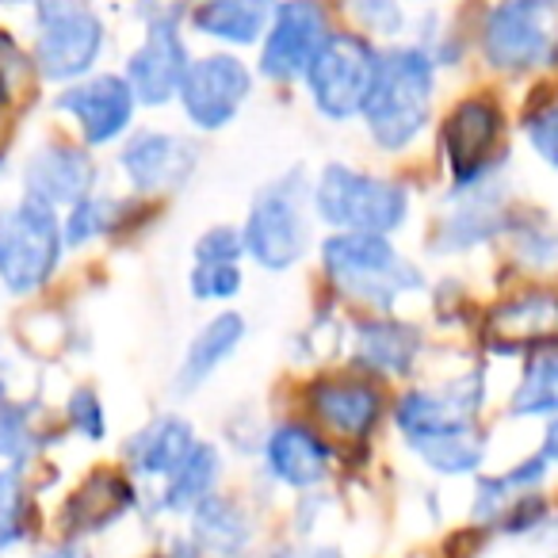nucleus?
I'll use <instances>...</instances> for the list:
<instances>
[{
    "mask_svg": "<svg viewBox=\"0 0 558 558\" xmlns=\"http://www.w3.org/2000/svg\"><path fill=\"white\" fill-rule=\"evenodd\" d=\"M433 93L436 65L425 50H383L379 62H375L372 88L364 96V108H360L375 146L390 149V154L413 146L428 126V116H433Z\"/></svg>",
    "mask_w": 558,
    "mask_h": 558,
    "instance_id": "nucleus-1",
    "label": "nucleus"
},
{
    "mask_svg": "<svg viewBox=\"0 0 558 558\" xmlns=\"http://www.w3.org/2000/svg\"><path fill=\"white\" fill-rule=\"evenodd\" d=\"M322 264L341 295L372 311H390L402 295L425 288L417 264L405 260L383 233H333L322 245Z\"/></svg>",
    "mask_w": 558,
    "mask_h": 558,
    "instance_id": "nucleus-2",
    "label": "nucleus"
},
{
    "mask_svg": "<svg viewBox=\"0 0 558 558\" xmlns=\"http://www.w3.org/2000/svg\"><path fill=\"white\" fill-rule=\"evenodd\" d=\"M314 215L333 233H398L410 218V192L398 180L372 177L352 165H326L314 180Z\"/></svg>",
    "mask_w": 558,
    "mask_h": 558,
    "instance_id": "nucleus-3",
    "label": "nucleus"
},
{
    "mask_svg": "<svg viewBox=\"0 0 558 558\" xmlns=\"http://www.w3.org/2000/svg\"><path fill=\"white\" fill-rule=\"evenodd\" d=\"M245 256H253L264 271H288L311 248V184L303 169H291L264 184L248 203Z\"/></svg>",
    "mask_w": 558,
    "mask_h": 558,
    "instance_id": "nucleus-4",
    "label": "nucleus"
},
{
    "mask_svg": "<svg viewBox=\"0 0 558 558\" xmlns=\"http://www.w3.org/2000/svg\"><path fill=\"white\" fill-rule=\"evenodd\" d=\"M65 256L62 218L54 207L24 195L0 210V288L9 295H35L54 279Z\"/></svg>",
    "mask_w": 558,
    "mask_h": 558,
    "instance_id": "nucleus-5",
    "label": "nucleus"
},
{
    "mask_svg": "<svg viewBox=\"0 0 558 558\" xmlns=\"http://www.w3.org/2000/svg\"><path fill=\"white\" fill-rule=\"evenodd\" d=\"M104 50V24L81 0H39L35 62L47 81H81Z\"/></svg>",
    "mask_w": 558,
    "mask_h": 558,
    "instance_id": "nucleus-6",
    "label": "nucleus"
},
{
    "mask_svg": "<svg viewBox=\"0 0 558 558\" xmlns=\"http://www.w3.org/2000/svg\"><path fill=\"white\" fill-rule=\"evenodd\" d=\"M375 62H379V54H375L367 39H360V35H329L326 47L314 54L311 70L303 73L314 108L326 119H333V123L360 116L375 77Z\"/></svg>",
    "mask_w": 558,
    "mask_h": 558,
    "instance_id": "nucleus-7",
    "label": "nucleus"
},
{
    "mask_svg": "<svg viewBox=\"0 0 558 558\" xmlns=\"http://www.w3.org/2000/svg\"><path fill=\"white\" fill-rule=\"evenodd\" d=\"M482 50L494 70L524 73L555 62V27L539 0H501L482 27Z\"/></svg>",
    "mask_w": 558,
    "mask_h": 558,
    "instance_id": "nucleus-8",
    "label": "nucleus"
},
{
    "mask_svg": "<svg viewBox=\"0 0 558 558\" xmlns=\"http://www.w3.org/2000/svg\"><path fill=\"white\" fill-rule=\"evenodd\" d=\"M253 96V73L241 58L233 54H207L187 65L180 81V108L187 123L199 131H222L226 123L238 119L245 100Z\"/></svg>",
    "mask_w": 558,
    "mask_h": 558,
    "instance_id": "nucleus-9",
    "label": "nucleus"
},
{
    "mask_svg": "<svg viewBox=\"0 0 558 558\" xmlns=\"http://www.w3.org/2000/svg\"><path fill=\"white\" fill-rule=\"evenodd\" d=\"M329 20L318 0H283L271 12V24L264 32L260 73L271 81H295L311 70L314 54L326 47Z\"/></svg>",
    "mask_w": 558,
    "mask_h": 558,
    "instance_id": "nucleus-10",
    "label": "nucleus"
},
{
    "mask_svg": "<svg viewBox=\"0 0 558 558\" xmlns=\"http://www.w3.org/2000/svg\"><path fill=\"white\" fill-rule=\"evenodd\" d=\"M482 405V379L478 375H459V379L444 383V387H417L402 395L395 405V425L405 436V444H421L428 436L456 433V428L474 425Z\"/></svg>",
    "mask_w": 558,
    "mask_h": 558,
    "instance_id": "nucleus-11",
    "label": "nucleus"
},
{
    "mask_svg": "<svg viewBox=\"0 0 558 558\" xmlns=\"http://www.w3.org/2000/svg\"><path fill=\"white\" fill-rule=\"evenodd\" d=\"M134 104L138 100L119 73H96V77L73 81L58 96V111H65L77 123L85 146H111L123 138L134 123Z\"/></svg>",
    "mask_w": 558,
    "mask_h": 558,
    "instance_id": "nucleus-12",
    "label": "nucleus"
},
{
    "mask_svg": "<svg viewBox=\"0 0 558 558\" xmlns=\"http://www.w3.org/2000/svg\"><path fill=\"white\" fill-rule=\"evenodd\" d=\"M195 161H199L195 142L172 131H138L119 149V169L138 195L177 192L195 172Z\"/></svg>",
    "mask_w": 558,
    "mask_h": 558,
    "instance_id": "nucleus-13",
    "label": "nucleus"
},
{
    "mask_svg": "<svg viewBox=\"0 0 558 558\" xmlns=\"http://www.w3.org/2000/svg\"><path fill=\"white\" fill-rule=\"evenodd\" d=\"M497 142H501V111L489 100H466L444 123V154H448L456 187L489 180Z\"/></svg>",
    "mask_w": 558,
    "mask_h": 558,
    "instance_id": "nucleus-14",
    "label": "nucleus"
},
{
    "mask_svg": "<svg viewBox=\"0 0 558 558\" xmlns=\"http://www.w3.org/2000/svg\"><path fill=\"white\" fill-rule=\"evenodd\" d=\"M187 47L180 39L172 20H154L142 39V47L126 58V85H131L134 100L146 108H161L180 93V81L187 73Z\"/></svg>",
    "mask_w": 558,
    "mask_h": 558,
    "instance_id": "nucleus-15",
    "label": "nucleus"
},
{
    "mask_svg": "<svg viewBox=\"0 0 558 558\" xmlns=\"http://www.w3.org/2000/svg\"><path fill=\"white\" fill-rule=\"evenodd\" d=\"M486 341L494 352H547L558 349V291H524L486 318Z\"/></svg>",
    "mask_w": 558,
    "mask_h": 558,
    "instance_id": "nucleus-16",
    "label": "nucleus"
},
{
    "mask_svg": "<svg viewBox=\"0 0 558 558\" xmlns=\"http://www.w3.org/2000/svg\"><path fill=\"white\" fill-rule=\"evenodd\" d=\"M96 187V165L85 149L77 146H43L32 154L24 169V195L47 203L54 210H70L77 199L93 195Z\"/></svg>",
    "mask_w": 558,
    "mask_h": 558,
    "instance_id": "nucleus-17",
    "label": "nucleus"
},
{
    "mask_svg": "<svg viewBox=\"0 0 558 558\" xmlns=\"http://www.w3.org/2000/svg\"><path fill=\"white\" fill-rule=\"evenodd\" d=\"M311 410L322 425H329L337 436H367L383 413V390L372 379H352V375H322L311 390Z\"/></svg>",
    "mask_w": 558,
    "mask_h": 558,
    "instance_id": "nucleus-18",
    "label": "nucleus"
},
{
    "mask_svg": "<svg viewBox=\"0 0 558 558\" xmlns=\"http://www.w3.org/2000/svg\"><path fill=\"white\" fill-rule=\"evenodd\" d=\"M264 466L279 486L314 489L329 474V448L314 428L288 421V425L271 428L264 440Z\"/></svg>",
    "mask_w": 558,
    "mask_h": 558,
    "instance_id": "nucleus-19",
    "label": "nucleus"
},
{
    "mask_svg": "<svg viewBox=\"0 0 558 558\" xmlns=\"http://www.w3.org/2000/svg\"><path fill=\"white\" fill-rule=\"evenodd\" d=\"M245 333H248V326H245V318H241V314H233V311L215 314V318H210L207 326H203L199 333L187 341L184 356H180L172 390L184 398V395H195L199 387H207L210 375H215L218 367H222L226 360L241 349Z\"/></svg>",
    "mask_w": 558,
    "mask_h": 558,
    "instance_id": "nucleus-20",
    "label": "nucleus"
},
{
    "mask_svg": "<svg viewBox=\"0 0 558 558\" xmlns=\"http://www.w3.org/2000/svg\"><path fill=\"white\" fill-rule=\"evenodd\" d=\"M195 428L187 425L177 413H165V417H154L142 433L131 436L126 444V466H131L138 478H169L195 448Z\"/></svg>",
    "mask_w": 558,
    "mask_h": 558,
    "instance_id": "nucleus-21",
    "label": "nucleus"
},
{
    "mask_svg": "<svg viewBox=\"0 0 558 558\" xmlns=\"http://www.w3.org/2000/svg\"><path fill=\"white\" fill-rule=\"evenodd\" d=\"M421 352V333L410 322L364 318L356 326V360L375 375H405Z\"/></svg>",
    "mask_w": 558,
    "mask_h": 558,
    "instance_id": "nucleus-22",
    "label": "nucleus"
},
{
    "mask_svg": "<svg viewBox=\"0 0 558 558\" xmlns=\"http://www.w3.org/2000/svg\"><path fill=\"white\" fill-rule=\"evenodd\" d=\"M459 203L440 226V241L436 245L444 253H459V248H471V245H482L489 241L497 230L505 226V210H501V195L489 192L486 180L482 184H471V187H459Z\"/></svg>",
    "mask_w": 558,
    "mask_h": 558,
    "instance_id": "nucleus-23",
    "label": "nucleus"
},
{
    "mask_svg": "<svg viewBox=\"0 0 558 558\" xmlns=\"http://www.w3.org/2000/svg\"><path fill=\"white\" fill-rule=\"evenodd\" d=\"M276 12V0H203L195 9V27L210 39H222L230 47H248L264 39Z\"/></svg>",
    "mask_w": 558,
    "mask_h": 558,
    "instance_id": "nucleus-24",
    "label": "nucleus"
},
{
    "mask_svg": "<svg viewBox=\"0 0 558 558\" xmlns=\"http://www.w3.org/2000/svg\"><path fill=\"white\" fill-rule=\"evenodd\" d=\"M192 539L199 543V550H210L215 558H233L248 547L253 539V520L241 509L233 497L210 494L207 501H199L192 509Z\"/></svg>",
    "mask_w": 558,
    "mask_h": 558,
    "instance_id": "nucleus-25",
    "label": "nucleus"
},
{
    "mask_svg": "<svg viewBox=\"0 0 558 558\" xmlns=\"http://www.w3.org/2000/svg\"><path fill=\"white\" fill-rule=\"evenodd\" d=\"M218 478H222V456L215 444H195L192 456L165 478L161 509L165 512H192L199 501H207L215 494Z\"/></svg>",
    "mask_w": 558,
    "mask_h": 558,
    "instance_id": "nucleus-26",
    "label": "nucleus"
},
{
    "mask_svg": "<svg viewBox=\"0 0 558 558\" xmlns=\"http://www.w3.org/2000/svg\"><path fill=\"white\" fill-rule=\"evenodd\" d=\"M413 451H417L428 471L444 474V478H463V474H474L482 466V459H486V440H482L478 425H466V428H456V433L428 436V440L413 444Z\"/></svg>",
    "mask_w": 558,
    "mask_h": 558,
    "instance_id": "nucleus-27",
    "label": "nucleus"
},
{
    "mask_svg": "<svg viewBox=\"0 0 558 558\" xmlns=\"http://www.w3.org/2000/svg\"><path fill=\"white\" fill-rule=\"evenodd\" d=\"M512 417H558V349L532 352L509 402Z\"/></svg>",
    "mask_w": 558,
    "mask_h": 558,
    "instance_id": "nucleus-28",
    "label": "nucleus"
},
{
    "mask_svg": "<svg viewBox=\"0 0 558 558\" xmlns=\"http://www.w3.org/2000/svg\"><path fill=\"white\" fill-rule=\"evenodd\" d=\"M126 509H131V482H123L119 474H100V478H88L85 489L73 494L62 520H70L73 527H85V532H96V527L111 524Z\"/></svg>",
    "mask_w": 558,
    "mask_h": 558,
    "instance_id": "nucleus-29",
    "label": "nucleus"
},
{
    "mask_svg": "<svg viewBox=\"0 0 558 558\" xmlns=\"http://www.w3.org/2000/svg\"><path fill=\"white\" fill-rule=\"evenodd\" d=\"M126 218V203L116 199V195H85L77 199L62 218V233H65V245H88V241L104 238V233L119 230Z\"/></svg>",
    "mask_w": 558,
    "mask_h": 558,
    "instance_id": "nucleus-30",
    "label": "nucleus"
},
{
    "mask_svg": "<svg viewBox=\"0 0 558 558\" xmlns=\"http://www.w3.org/2000/svg\"><path fill=\"white\" fill-rule=\"evenodd\" d=\"M35 425H32V413L24 405H12V402H0V459L12 463V471H20V463L35 456Z\"/></svg>",
    "mask_w": 558,
    "mask_h": 558,
    "instance_id": "nucleus-31",
    "label": "nucleus"
},
{
    "mask_svg": "<svg viewBox=\"0 0 558 558\" xmlns=\"http://www.w3.org/2000/svg\"><path fill=\"white\" fill-rule=\"evenodd\" d=\"M27 535V494L20 471H0V550L16 547Z\"/></svg>",
    "mask_w": 558,
    "mask_h": 558,
    "instance_id": "nucleus-32",
    "label": "nucleus"
},
{
    "mask_svg": "<svg viewBox=\"0 0 558 558\" xmlns=\"http://www.w3.org/2000/svg\"><path fill=\"white\" fill-rule=\"evenodd\" d=\"M241 264H192L187 288L199 303H226V299L241 295Z\"/></svg>",
    "mask_w": 558,
    "mask_h": 558,
    "instance_id": "nucleus-33",
    "label": "nucleus"
},
{
    "mask_svg": "<svg viewBox=\"0 0 558 558\" xmlns=\"http://www.w3.org/2000/svg\"><path fill=\"white\" fill-rule=\"evenodd\" d=\"M245 256V238L233 226H210L195 241V264H241Z\"/></svg>",
    "mask_w": 558,
    "mask_h": 558,
    "instance_id": "nucleus-34",
    "label": "nucleus"
},
{
    "mask_svg": "<svg viewBox=\"0 0 558 558\" xmlns=\"http://www.w3.org/2000/svg\"><path fill=\"white\" fill-rule=\"evenodd\" d=\"M65 413H70V425L77 428L85 440L100 444L104 436H108V417H104V402H100V395H96V390H88V387L73 390Z\"/></svg>",
    "mask_w": 558,
    "mask_h": 558,
    "instance_id": "nucleus-35",
    "label": "nucleus"
},
{
    "mask_svg": "<svg viewBox=\"0 0 558 558\" xmlns=\"http://www.w3.org/2000/svg\"><path fill=\"white\" fill-rule=\"evenodd\" d=\"M524 126H527V142H532L535 154H539L550 169H558V104L535 108Z\"/></svg>",
    "mask_w": 558,
    "mask_h": 558,
    "instance_id": "nucleus-36",
    "label": "nucleus"
},
{
    "mask_svg": "<svg viewBox=\"0 0 558 558\" xmlns=\"http://www.w3.org/2000/svg\"><path fill=\"white\" fill-rule=\"evenodd\" d=\"M539 456L547 459V463H558V417H550V421H547V433H543Z\"/></svg>",
    "mask_w": 558,
    "mask_h": 558,
    "instance_id": "nucleus-37",
    "label": "nucleus"
},
{
    "mask_svg": "<svg viewBox=\"0 0 558 558\" xmlns=\"http://www.w3.org/2000/svg\"><path fill=\"white\" fill-rule=\"evenodd\" d=\"M271 558H344V555L333 547H311V550H279V555H271Z\"/></svg>",
    "mask_w": 558,
    "mask_h": 558,
    "instance_id": "nucleus-38",
    "label": "nucleus"
},
{
    "mask_svg": "<svg viewBox=\"0 0 558 558\" xmlns=\"http://www.w3.org/2000/svg\"><path fill=\"white\" fill-rule=\"evenodd\" d=\"M43 558H93L85 547H77V543H62V547H54V550H47Z\"/></svg>",
    "mask_w": 558,
    "mask_h": 558,
    "instance_id": "nucleus-39",
    "label": "nucleus"
},
{
    "mask_svg": "<svg viewBox=\"0 0 558 558\" xmlns=\"http://www.w3.org/2000/svg\"><path fill=\"white\" fill-rule=\"evenodd\" d=\"M4 395H9V367L0 360V402H4Z\"/></svg>",
    "mask_w": 558,
    "mask_h": 558,
    "instance_id": "nucleus-40",
    "label": "nucleus"
},
{
    "mask_svg": "<svg viewBox=\"0 0 558 558\" xmlns=\"http://www.w3.org/2000/svg\"><path fill=\"white\" fill-rule=\"evenodd\" d=\"M539 4H547V9H550V4H558V0H539Z\"/></svg>",
    "mask_w": 558,
    "mask_h": 558,
    "instance_id": "nucleus-41",
    "label": "nucleus"
},
{
    "mask_svg": "<svg viewBox=\"0 0 558 558\" xmlns=\"http://www.w3.org/2000/svg\"><path fill=\"white\" fill-rule=\"evenodd\" d=\"M233 558H238V555H233Z\"/></svg>",
    "mask_w": 558,
    "mask_h": 558,
    "instance_id": "nucleus-42",
    "label": "nucleus"
}]
</instances>
